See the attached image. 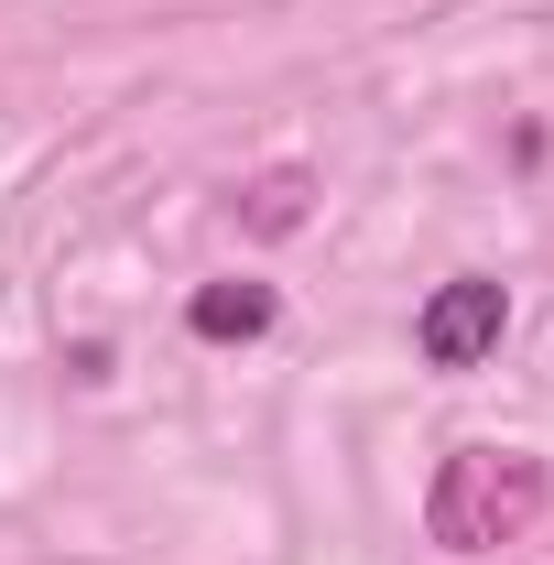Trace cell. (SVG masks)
<instances>
[{"mask_svg":"<svg viewBox=\"0 0 554 565\" xmlns=\"http://www.w3.org/2000/svg\"><path fill=\"white\" fill-rule=\"evenodd\" d=\"M262 228H294V217H305V174H273V185H262Z\"/></svg>","mask_w":554,"mask_h":565,"instance_id":"4","label":"cell"},{"mask_svg":"<svg viewBox=\"0 0 554 565\" xmlns=\"http://www.w3.org/2000/svg\"><path fill=\"white\" fill-rule=\"evenodd\" d=\"M273 282H196V305H185V327L196 338H273Z\"/></svg>","mask_w":554,"mask_h":565,"instance_id":"3","label":"cell"},{"mask_svg":"<svg viewBox=\"0 0 554 565\" xmlns=\"http://www.w3.org/2000/svg\"><path fill=\"white\" fill-rule=\"evenodd\" d=\"M544 500H554V479H544L533 446H457V457L435 468V490H424V533H435L446 555H489V544L533 533Z\"/></svg>","mask_w":554,"mask_h":565,"instance_id":"1","label":"cell"},{"mask_svg":"<svg viewBox=\"0 0 554 565\" xmlns=\"http://www.w3.org/2000/svg\"><path fill=\"white\" fill-rule=\"evenodd\" d=\"M500 327H511V294H500L489 273H457V282L424 294L414 349H424V370H479V359L500 349Z\"/></svg>","mask_w":554,"mask_h":565,"instance_id":"2","label":"cell"}]
</instances>
